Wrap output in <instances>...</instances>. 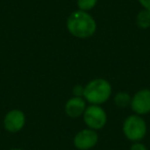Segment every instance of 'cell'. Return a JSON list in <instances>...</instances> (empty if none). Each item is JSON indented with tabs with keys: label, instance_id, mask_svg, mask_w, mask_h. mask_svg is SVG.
Here are the masks:
<instances>
[{
	"label": "cell",
	"instance_id": "1",
	"mask_svg": "<svg viewBox=\"0 0 150 150\" xmlns=\"http://www.w3.org/2000/svg\"><path fill=\"white\" fill-rule=\"evenodd\" d=\"M67 29L77 38H88L96 32L97 24L94 18L83 11H73L67 20Z\"/></svg>",
	"mask_w": 150,
	"mask_h": 150
},
{
	"label": "cell",
	"instance_id": "2",
	"mask_svg": "<svg viewBox=\"0 0 150 150\" xmlns=\"http://www.w3.org/2000/svg\"><path fill=\"white\" fill-rule=\"evenodd\" d=\"M112 88L106 79L97 78L90 81L84 88V100L93 105H100L105 103L111 96Z\"/></svg>",
	"mask_w": 150,
	"mask_h": 150
},
{
	"label": "cell",
	"instance_id": "3",
	"mask_svg": "<svg viewBox=\"0 0 150 150\" xmlns=\"http://www.w3.org/2000/svg\"><path fill=\"white\" fill-rule=\"evenodd\" d=\"M122 131L125 136L129 141H141L146 135L147 127L146 122L140 115H129L127 117L122 125Z\"/></svg>",
	"mask_w": 150,
	"mask_h": 150
},
{
	"label": "cell",
	"instance_id": "4",
	"mask_svg": "<svg viewBox=\"0 0 150 150\" xmlns=\"http://www.w3.org/2000/svg\"><path fill=\"white\" fill-rule=\"evenodd\" d=\"M83 120L88 129L94 131L101 129L107 122V114L103 108L98 105H91L86 108L83 113Z\"/></svg>",
	"mask_w": 150,
	"mask_h": 150
},
{
	"label": "cell",
	"instance_id": "5",
	"mask_svg": "<svg viewBox=\"0 0 150 150\" xmlns=\"http://www.w3.org/2000/svg\"><path fill=\"white\" fill-rule=\"evenodd\" d=\"M99 136L96 131L92 129H86L78 132L74 137V146L79 150H90L97 145Z\"/></svg>",
	"mask_w": 150,
	"mask_h": 150
},
{
	"label": "cell",
	"instance_id": "6",
	"mask_svg": "<svg viewBox=\"0 0 150 150\" xmlns=\"http://www.w3.org/2000/svg\"><path fill=\"white\" fill-rule=\"evenodd\" d=\"M131 107L138 115L150 112V90L144 88L137 92L132 98Z\"/></svg>",
	"mask_w": 150,
	"mask_h": 150
},
{
	"label": "cell",
	"instance_id": "7",
	"mask_svg": "<svg viewBox=\"0 0 150 150\" xmlns=\"http://www.w3.org/2000/svg\"><path fill=\"white\" fill-rule=\"evenodd\" d=\"M26 122V116L23 111L13 109L6 113L3 120L4 129L9 133H18L24 127Z\"/></svg>",
	"mask_w": 150,
	"mask_h": 150
},
{
	"label": "cell",
	"instance_id": "8",
	"mask_svg": "<svg viewBox=\"0 0 150 150\" xmlns=\"http://www.w3.org/2000/svg\"><path fill=\"white\" fill-rule=\"evenodd\" d=\"M86 108V101L82 97H73L65 105V112L69 117L76 118L83 114Z\"/></svg>",
	"mask_w": 150,
	"mask_h": 150
},
{
	"label": "cell",
	"instance_id": "9",
	"mask_svg": "<svg viewBox=\"0 0 150 150\" xmlns=\"http://www.w3.org/2000/svg\"><path fill=\"white\" fill-rule=\"evenodd\" d=\"M137 25L141 29H148L150 27V11L144 8L137 16Z\"/></svg>",
	"mask_w": 150,
	"mask_h": 150
},
{
	"label": "cell",
	"instance_id": "10",
	"mask_svg": "<svg viewBox=\"0 0 150 150\" xmlns=\"http://www.w3.org/2000/svg\"><path fill=\"white\" fill-rule=\"evenodd\" d=\"M132 98L127 93L125 92H119L116 94V96L114 97V103L117 107L119 108H125L127 107L129 105H131Z\"/></svg>",
	"mask_w": 150,
	"mask_h": 150
},
{
	"label": "cell",
	"instance_id": "11",
	"mask_svg": "<svg viewBox=\"0 0 150 150\" xmlns=\"http://www.w3.org/2000/svg\"><path fill=\"white\" fill-rule=\"evenodd\" d=\"M98 0H77V6L80 11H88L94 8Z\"/></svg>",
	"mask_w": 150,
	"mask_h": 150
},
{
	"label": "cell",
	"instance_id": "12",
	"mask_svg": "<svg viewBox=\"0 0 150 150\" xmlns=\"http://www.w3.org/2000/svg\"><path fill=\"white\" fill-rule=\"evenodd\" d=\"M83 92H84V88L81 86H75L74 88H73L74 97H83Z\"/></svg>",
	"mask_w": 150,
	"mask_h": 150
},
{
	"label": "cell",
	"instance_id": "13",
	"mask_svg": "<svg viewBox=\"0 0 150 150\" xmlns=\"http://www.w3.org/2000/svg\"><path fill=\"white\" fill-rule=\"evenodd\" d=\"M129 150H147L146 146L142 143H139V142H136L133 145L131 146V149Z\"/></svg>",
	"mask_w": 150,
	"mask_h": 150
},
{
	"label": "cell",
	"instance_id": "14",
	"mask_svg": "<svg viewBox=\"0 0 150 150\" xmlns=\"http://www.w3.org/2000/svg\"><path fill=\"white\" fill-rule=\"evenodd\" d=\"M140 2V4L144 7L145 9L150 11V0H138Z\"/></svg>",
	"mask_w": 150,
	"mask_h": 150
},
{
	"label": "cell",
	"instance_id": "15",
	"mask_svg": "<svg viewBox=\"0 0 150 150\" xmlns=\"http://www.w3.org/2000/svg\"><path fill=\"white\" fill-rule=\"evenodd\" d=\"M11 150H23V149H20V148H13V149H11Z\"/></svg>",
	"mask_w": 150,
	"mask_h": 150
}]
</instances>
